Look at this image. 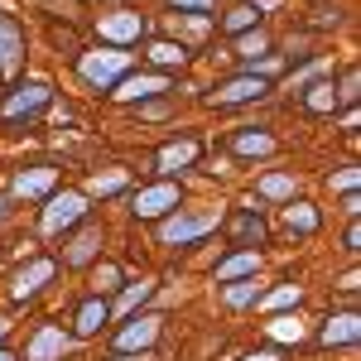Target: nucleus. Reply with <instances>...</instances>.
Returning <instances> with one entry per match:
<instances>
[{
    "instance_id": "obj_27",
    "label": "nucleus",
    "mask_w": 361,
    "mask_h": 361,
    "mask_svg": "<svg viewBox=\"0 0 361 361\" xmlns=\"http://www.w3.org/2000/svg\"><path fill=\"white\" fill-rule=\"evenodd\" d=\"M284 304H299V284H284V289H275L265 299V308H284Z\"/></svg>"
},
{
    "instance_id": "obj_30",
    "label": "nucleus",
    "mask_w": 361,
    "mask_h": 361,
    "mask_svg": "<svg viewBox=\"0 0 361 361\" xmlns=\"http://www.w3.org/2000/svg\"><path fill=\"white\" fill-rule=\"evenodd\" d=\"M145 299H149V284L140 279L135 289H126V299H121V313H130V308H135V304H145Z\"/></svg>"
},
{
    "instance_id": "obj_21",
    "label": "nucleus",
    "mask_w": 361,
    "mask_h": 361,
    "mask_svg": "<svg viewBox=\"0 0 361 361\" xmlns=\"http://www.w3.org/2000/svg\"><path fill=\"white\" fill-rule=\"evenodd\" d=\"M97 241H102L97 231H82V236L73 241V250H68V260H73V265H82V260H92V255H97Z\"/></svg>"
},
{
    "instance_id": "obj_6",
    "label": "nucleus",
    "mask_w": 361,
    "mask_h": 361,
    "mask_svg": "<svg viewBox=\"0 0 361 361\" xmlns=\"http://www.w3.org/2000/svg\"><path fill=\"white\" fill-rule=\"evenodd\" d=\"M169 207H178V188H173V183L145 188V193L135 197V217H164Z\"/></svg>"
},
{
    "instance_id": "obj_2",
    "label": "nucleus",
    "mask_w": 361,
    "mask_h": 361,
    "mask_svg": "<svg viewBox=\"0 0 361 361\" xmlns=\"http://www.w3.org/2000/svg\"><path fill=\"white\" fill-rule=\"evenodd\" d=\"M217 226V212H178L173 222H164V246H183V241H193V236H202V231H212Z\"/></svg>"
},
{
    "instance_id": "obj_23",
    "label": "nucleus",
    "mask_w": 361,
    "mask_h": 361,
    "mask_svg": "<svg viewBox=\"0 0 361 361\" xmlns=\"http://www.w3.org/2000/svg\"><path fill=\"white\" fill-rule=\"evenodd\" d=\"M149 58L154 63H183V44H169V39H159V44H149Z\"/></svg>"
},
{
    "instance_id": "obj_9",
    "label": "nucleus",
    "mask_w": 361,
    "mask_h": 361,
    "mask_svg": "<svg viewBox=\"0 0 361 361\" xmlns=\"http://www.w3.org/2000/svg\"><path fill=\"white\" fill-rule=\"evenodd\" d=\"M164 78H154V73H145V78H126V82L116 87V102H140V97H154V92H164Z\"/></svg>"
},
{
    "instance_id": "obj_8",
    "label": "nucleus",
    "mask_w": 361,
    "mask_h": 361,
    "mask_svg": "<svg viewBox=\"0 0 361 361\" xmlns=\"http://www.w3.org/2000/svg\"><path fill=\"white\" fill-rule=\"evenodd\" d=\"M49 102V87L44 82H29V87H20L10 102H5V121H20V116H29V111H39Z\"/></svg>"
},
{
    "instance_id": "obj_18",
    "label": "nucleus",
    "mask_w": 361,
    "mask_h": 361,
    "mask_svg": "<svg viewBox=\"0 0 361 361\" xmlns=\"http://www.w3.org/2000/svg\"><path fill=\"white\" fill-rule=\"evenodd\" d=\"M193 159H197V145H193V140L159 149V169H164V173H173V169H183V164H193Z\"/></svg>"
},
{
    "instance_id": "obj_16",
    "label": "nucleus",
    "mask_w": 361,
    "mask_h": 361,
    "mask_svg": "<svg viewBox=\"0 0 361 361\" xmlns=\"http://www.w3.org/2000/svg\"><path fill=\"white\" fill-rule=\"evenodd\" d=\"M106 318H111V308H106V299H87L82 304V313H78V333H97V328H102V323H106Z\"/></svg>"
},
{
    "instance_id": "obj_37",
    "label": "nucleus",
    "mask_w": 361,
    "mask_h": 361,
    "mask_svg": "<svg viewBox=\"0 0 361 361\" xmlns=\"http://www.w3.org/2000/svg\"><path fill=\"white\" fill-rule=\"evenodd\" d=\"M0 361H15V357H10V352H0Z\"/></svg>"
},
{
    "instance_id": "obj_7",
    "label": "nucleus",
    "mask_w": 361,
    "mask_h": 361,
    "mask_svg": "<svg viewBox=\"0 0 361 361\" xmlns=\"http://www.w3.org/2000/svg\"><path fill=\"white\" fill-rule=\"evenodd\" d=\"M140 34H145V20L130 15V10H121V15H106V20H102V39H111V44H130V39H140Z\"/></svg>"
},
{
    "instance_id": "obj_19",
    "label": "nucleus",
    "mask_w": 361,
    "mask_h": 361,
    "mask_svg": "<svg viewBox=\"0 0 361 361\" xmlns=\"http://www.w3.org/2000/svg\"><path fill=\"white\" fill-rule=\"evenodd\" d=\"M304 106L308 111H337V92H333V82H318V87H308V97H304Z\"/></svg>"
},
{
    "instance_id": "obj_15",
    "label": "nucleus",
    "mask_w": 361,
    "mask_h": 361,
    "mask_svg": "<svg viewBox=\"0 0 361 361\" xmlns=\"http://www.w3.org/2000/svg\"><path fill=\"white\" fill-rule=\"evenodd\" d=\"M54 178H58V169H29V173L15 178V193H25V197L49 193V188H54Z\"/></svg>"
},
{
    "instance_id": "obj_40",
    "label": "nucleus",
    "mask_w": 361,
    "mask_h": 361,
    "mask_svg": "<svg viewBox=\"0 0 361 361\" xmlns=\"http://www.w3.org/2000/svg\"><path fill=\"white\" fill-rule=\"evenodd\" d=\"M0 333H5V318H0Z\"/></svg>"
},
{
    "instance_id": "obj_24",
    "label": "nucleus",
    "mask_w": 361,
    "mask_h": 361,
    "mask_svg": "<svg viewBox=\"0 0 361 361\" xmlns=\"http://www.w3.org/2000/svg\"><path fill=\"white\" fill-rule=\"evenodd\" d=\"M226 304H231V308L260 304V289H255V284H231V289H226Z\"/></svg>"
},
{
    "instance_id": "obj_10",
    "label": "nucleus",
    "mask_w": 361,
    "mask_h": 361,
    "mask_svg": "<svg viewBox=\"0 0 361 361\" xmlns=\"http://www.w3.org/2000/svg\"><path fill=\"white\" fill-rule=\"evenodd\" d=\"M63 352H68V337L58 333V328H44V333L29 342V361H54Z\"/></svg>"
},
{
    "instance_id": "obj_29",
    "label": "nucleus",
    "mask_w": 361,
    "mask_h": 361,
    "mask_svg": "<svg viewBox=\"0 0 361 361\" xmlns=\"http://www.w3.org/2000/svg\"><path fill=\"white\" fill-rule=\"evenodd\" d=\"M236 54H246V58H255V54H265V34L255 29V34H246L241 44H236Z\"/></svg>"
},
{
    "instance_id": "obj_20",
    "label": "nucleus",
    "mask_w": 361,
    "mask_h": 361,
    "mask_svg": "<svg viewBox=\"0 0 361 361\" xmlns=\"http://www.w3.org/2000/svg\"><path fill=\"white\" fill-rule=\"evenodd\" d=\"M284 226H289V231H318V212H313L308 202H294V207L284 212Z\"/></svg>"
},
{
    "instance_id": "obj_14",
    "label": "nucleus",
    "mask_w": 361,
    "mask_h": 361,
    "mask_svg": "<svg viewBox=\"0 0 361 361\" xmlns=\"http://www.w3.org/2000/svg\"><path fill=\"white\" fill-rule=\"evenodd\" d=\"M357 333H361V318L357 313H337L333 323L323 328V342L333 347V342H357Z\"/></svg>"
},
{
    "instance_id": "obj_3",
    "label": "nucleus",
    "mask_w": 361,
    "mask_h": 361,
    "mask_svg": "<svg viewBox=\"0 0 361 361\" xmlns=\"http://www.w3.org/2000/svg\"><path fill=\"white\" fill-rule=\"evenodd\" d=\"M20 63H25V34H20V25L0 10V78H15Z\"/></svg>"
},
{
    "instance_id": "obj_32",
    "label": "nucleus",
    "mask_w": 361,
    "mask_h": 361,
    "mask_svg": "<svg viewBox=\"0 0 361 361\" xmlns=\"http://www.w3.org/2000/svg\"><path fill=\"white\" fill-rule=\"evenodd\" d=\"M260 231H265V226H260V217H246V222H241V241H250V236L260 241Z\"/></svg>"
},
{
    "instance_id": "obj_26",
    "label": "nucleus",
    "mask_w": 361,
    "mask_h": 361,
    "mask_svg": "<svg viewBox=\"0 0 361 361\" xmlns=\"http://www.w3.org/2000/svg\"><path fill=\"white\" fill-rule=\"evenodd\" d=\"M121 183H126V173H121V169H116V173H97V178H92V193H116Z\"/></svg>"
},
{
    "instance_id": "obj_12",
    "label": "nucleus",
    "mask_w": 361,
    "mask_h": 361,
    "mask_svg": "<svg viewBox=\"0 0 361 361\" xmlns=\"http://www.w3.org/2000/svg\"><path fill=\"white\" fill-rule=\"evenodd\" d=\"M44 279H54V260H34L29 270H20V275H15V299H29Z\"/></svg>"
},
{
    "instance_id": "obj_31",
    "label": "nucleus",
    "mask_w": 361,
    "mask_h": 361,
    "mask_svg": "<svg viewBox=\"0 0 361 361\" xmlns=\"http://www.w3.org/2000/svg\"><path fill=\"white\" fill-rule=\"evenodd\" d=\"M333 188H342V193H352V188H357V169H342V173L333 178Z\"/></svg>"
},
{
    "instance_id": "obj_39",
    "label": "nucleus",
    "mask_w": 361,
    "mask_h": 361,
    "mask_svg": "<svg viewBox=\"0 0 361 361\" xmlns=\"http://www.w3.org/2000/svg\"><path fill=\"white\" fill-rule=\"evenodd\" d=\"M116 361H135V357H116Z\"/></svg>"
},
{
    "instance_id": "obj_4",
    "label": "nucleus",
    "mask_w": 361,
    "mask_h": 361,
    "mask_svg": "<svg viewBox=\"0 0 361 361\" xmlns=\"http://www.w3.org/2000/svg\"><path fill=\"white\" fill-rule=\"evenodd\" d=\"M255 97H265V78H260V73H246V78H236V82H226V87L212 92L217 106H236V102H255Z\"/></svg>"
},
{
    "instance_id": "obj_35",
    "label": "nucleus",
    "mask_w": 361,
    "mask_h": 361,
    "mask_svg": "<svg viewBox=\"0 0 361 361\" xmlns=\"http://www.w3.org/2000/svg\"><path fill=\"white\" fill-rule=\"evenodd\" d=\"M241 361H279L275 352H255V357H241Z\"/></svg>"
},
{
    "instance_id": "obj_38",
    "label": "nucleus",
    "mask_w": 361,
    "mask_h": 361,
    "mask_svg": "<svg viewBox=\"0 0 361 361\" xmlns=\"http://www.w3.org/2000/svg\"><path fill=\"white\" fill-rule=\"evenodd\" d=\"M0 217H5V197H0Z\"/></svg>"
},
{
    "instance_id": "obj_25",
    "label": "nucleus",
    "mask_w": 361,
    "mask_h": 361,
    "mask_svg": "<svg viewBox=\"0 0 361 361\" xmlns=\"http://www.w3.org/2000/svg\"><path fill=\"white\" fill-rule=\"evenodd\" d=\"M250 25H255V10H250V5H236V10L226 15V29H231V34H241V29H250Z\"/></svg>"
},
{
    "instance_id": "obj_17",
    "label": "nucleus",
    "mask_w": 361,
    "mask_h": 361,
    "mask_svg": "<svg viewBox=\"0 0 361 361\" xmlns=\"http://www.w3.org/2000/svg\"><path fill=\"white\" fill-rule=\"evenodd\" d=\"M231 149H236V154H270V149H275V140L270 135H260V130H236V140H231Z\"/></svg>"
},
{
    "instance_id": "obj_34",
    "label": "nucleus",
    "mask_w": 361,
    "mask_h": 361,
    "mask_svg": "<svg viewBox=\"0 0 361 361\" xmlns=\"http://www.w3.org/2000/svg\"><path fill=\"white\" fill-rule=\"evenodd\" d=\"M173 5H183V10H197V15H202V10H207L212 0H173Z\"/></svg>"
},
{
    "instance_id": "obj_22",
    "label": "nucleus",
    "mask_w": 361,
    "mask_h": 361,
    "mask_svg": "<svg viewBox=\"0 0 361 361\" xmlns=\"http://www.w3.org/2000/svg\"><path fill=\"white\" fill-rule=\"evenodd\" d=\"M260 197H294V183L284 173H270V178H260Z\"/></svg>"
},
{
    "instance_id": "obj_13",
    "label": "nucleus",
    "mask_w": 361,
    "mask_h": 361,
    "mask_svg": "<svg viewBox=\"0 0 361 361\" xmlns=\"http://www.w3.org/2000/svg\"><path fill=\"white\" fill-rule=\"evenodd\" d=\"M255 270H260V255H255V250H241V255H231L226 265H217V284L241 279V275H255Z\"/></svg>"
},
{
    "instance_id": "obj_1",
    "label": "nucleus",
    "mask_w": 361,
    "mask_h": 361,
    "mask_svg": "<svg viewBox=\"0 0 361 361\" xmlns=\"http://www.w3.org/2000/svg\"><path fill=\"white\" fill-rule=\"evenodd\" d=\"M126 63H130V54H121V49H97V54H82L78 58V73H82V82L92 87H111L121 73H126Z\"/></svg>"
},
{
    "instance_id": "obj_5",
    "label": "nucleus",
    "mask_w": 361,
    "mask_h": 361,
    "mask_svg": "<svg viewBox=\"0 0 361 361\" xmlns=\"http://www.w3.org/2000/svg\"><path fill=\"white\" fill-rule=\"evenodd\" d=\"M82 212H87L82 193H63V197H54V202L44 207V226H49V231H63V226H73V222H78Z\"/></svg>"
},
{
    "instance_id": "obj_36",
    "label": "nucleus",
    "mask_w": 361,
    "mask_h": 361,
    "mask_svg": "<svg viewBox=\"0 0 361 361\" xmlns=\"http://www.w3.org/2000/svg\"><path fill=\"white\" fill-rule=\"evenodd\" d=\"M250 5H275V0H250Z\"/></svg>"
},
{
    "instance_id": "obj_11",
    "label": "nucleus",
    "mask_w": 361,
    "mask_h": 361,
    "mask_svg": "<svg viewBox=\"0 0 361 361\" xmlns=\"http://www.w3.org/2000/svg\"><path fill=\"white\" fill-rule=\"evenodd\" d=\"M154 337H159V323H154V318H140V323H130L126 333L116 337V347H121V352H135V347H149Z\"/></svg>"
},
{
    "instance_id": "obj_33",
    "label": "nucleus",
    "mask_w": 361,
    "mask_h": 361,
    "mask_svg": "<svg viewBox=\"0 0 361 361\" xmlns=\"http://www.w3.org/2000/svg\"><path fill=\"white\" fill-rule=\"evenodd\" d=\"M97 284H102V289H111V284H116V270H111V265H102V275H97Z\"/></svg>"
},
{
    "instance_id": "obj_28",
    "label": "nucleus",
    "mask_w": 361,
    "mask_h": 361,
    "mask_svg": "<svg viewBox=\"0 0 361 361\" xmlns=\"http://www.w3.org/2000/svg\"><path fill=\"white\" fill-rule=\"evenodd\" d=\"M270 337H279V342L294 337V342H299V323H294V318H275V323H270Z\"/></svg>"
}]
</instances>
